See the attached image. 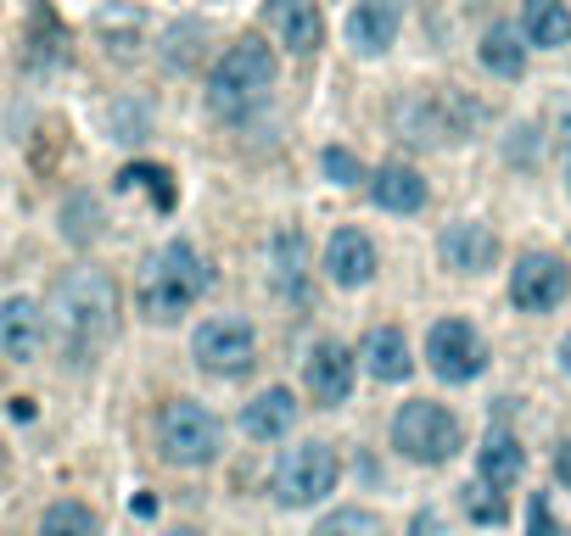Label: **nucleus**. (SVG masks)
<instances>
[{
    "mask_svg": "<svg viewBox=\"0 0 571 536\" xmlns=\"http://www.w3.org/2000/svg\"><path fill=\"white\" fill-rule=\"evenodd\" d=\"M51 330L73 364L96 357L118 330V286L107 268H67L51 291Z\"/></svg>",
    "mask_w": 571,
    "mask_h": 536,
    "instance_id": "nucleus-1",
    "label": "nucleus"
},
{
    "mask_svg": "<svg viewBox=\"0 0 571 536\" xmlns=\"http://www.w3.org/2000/svg\"><path fill=\"white\" fill-rule=\"evenodd\" d=\"M208 286H213L208 257H202L191 240H169V246H157L151 262L140 268L135 308H140V319H151V324H175V319H186V313L202 302Z\"/></svg>",
    "mask_w": 571,
    "mask_h": 536,
    "instance_id": "nucleus-2",
    "label": "nucleus"
},
{
    "mask_svg": "<svg viewBox=\"0 0 571 536\" xmlns=\"http://www.w3.org/2000/svg\"><path fill=\"white\" fill-rule=\"evenodd\" d=\"M275 78H281V62L264 40H235L208 73V112L224 124L258 118L275 96Z\"/></svg>",
    "mask_w": 571,
    "mask_h": 536,
    "instance_id": "nucleus-3",
    "label": "nucleus"
},
{
    "mask_svg": "<svg viewBox=\"0 0 571 536\" xmlns=\"http://www.w3.org/2000/svg\"><path fill=\"white\" fill-rule=\"evenodd\" d=\"M392 447L410 464H426V470H437V464H448L459 447H465V430H459V414H448L443 403H432V397H415V403H403L398 414H392Z\"/></svg>",
    "mask_w": 571,
    "mask_h": 536,
    "instance_id": "nucleus-4",
    "label": "nucleus"
},
{
    "mask_svg": "<svg viewBox=\"0 0 571 536\" xmlns=\"http://www.w3.org/2000/svg\"><path fill=\"white\" fill-rule=\"evenodd\" d=\"M337 475H342V464H337L331 441H297L269 470V497L281 508H314L337 492Z\"/></svg>",
    "mask_w": 571,
    "mask_h": 536,
    "instance_id": "nucleus-5",
    "label": "nucleus"
},
{
    "mask_svg": "<svg viewBox=\"0 0 571 536\" xmlns=\"http://www.w3.org/2000/svg\"><path fill=\"white\" fill-rule=\"evenodd\" d=\"M157 453L169 459V464H180V470L213 464V459L224 453V425H219V414L202 408V403H191V397L162 403V414H157Z\"/></svg>",
    "mask_w": 571,
    "mask_h": 536,
    "instance_id": "nucleus-6",
    "label": "nucleus"
},
{
    "mask_svg": "<svg viewBox=\"0 0 571 536\" xmlns=\"http://www.w3.org/2000/svg\"><path fill=\"white\" fill-rule=\"evenodd\" d=\"M392 118L415 146H448V140H465L482 124V107L465 96V89L448 84V89H421V96L398 101Z\"/></svg>",
    "mask_w": 571,
    "mask_h": 536,
    "instance_id": "nucleus-7",
    "label": "nucleus"
},
{
    "mask_svg": "<svg viewBox=\"0 0 571 536\" xmlns=\"http://www.w3.org/2000/svg\"><path fill=\"white\" fill-rule=\"evenodd\" d=\"M191 357H197V369H208L219 380H241L258 364V335H253V324L241 313H213V319L197 324Z\"/></svg>",
    "mask_w": 571,
    "mask_h": 536,
    "instance_id": "nucleus-8",
    "label": "nucleus"
},
{
    "mask_svg": "<svg viewBox=\"0 0 571 536\" xmlns=\"http://www.w3.org/2000/svg\"><path fill=\"white\" fill-rule=\"evenodd\" d=\"M426 369L448 386H465L487 369V341L470 319H437L426 330Z\"/></svg>",
    "mask_w": 571,
    "mask_h": 536,
    "instance_id": "nucleus-9",
    "label": "nucleus"
},
{
    "mask_svg": "<svg viewBox=\"0 0 571 536\" xmlns=\"http://www.w3.org/2000/svg\"><path fill=\"white\" fill-rule=\"evenodd\" d=\"M269 297H281L286 308H308L314 302V257L303 229H275L269 240Z\"/></svg>",
    "mask_w": 571,
    "mask_h": 536,
    "instance_id": "nucleus-10",
    "label": "nucleus"
},
{
    "mask_svg": "<svg viewBox=\"0 0 571 536\" xmlns=\"http://www.w3.org/2000/svg\"><path fill=\"white\" fill-rule=\"evenodd\" d=\"M353 352L342 341H314L308 357H303V392L314 397V408H342L353 397Z\"/></svg>",
    "mask_w": 571,
    "mask_h": 536,
    "instance_id": "nucleus-11",
    "label": "nucleus"
},
{
    "mask_svg": "<svg viewBox=\"0 0 571 536\" xmlns=\"http://www.w3.org/2000/svg\"><path fill=\"white\" fill-rule=\"evenodd\" d=\"M571 291V275H565V262L554 251H527L516 268H510V302L521 313H549L560 308Z\"/></svg>",
    "mask_w": 571,
    "mask_h": 536,
    "instance_id": "nucleus-12",
    "label": "nucleus"
},
{
    "mask_svg": "<svg viewBox=\"0 0 571 536\" xmlns=\"http://www.w3.org/2000/svg\"><path fill=\"white\" fill-rule=\"evenodd\" d=\"M264 23L292 56H314L325 45V18L314 0H264Z\"/></svg>",
    "mask_w": 571,
    "mask_h": 536,
    "instance_id": "nucleus-13",
    "label": "nucleus"
},
{
    "mask_svg": "<svg viewBox=\"0 0 571 536\" xmlns=\"http://www.w3.org/2000/svg\"><path fill=\"white\" fill-rule=\"evenodd\" d=\"M45 346V313L34 297H7L0 302V357L12 364H34Z\"/></svg>",
    "mask_w": 571,
    "mask_h": 536,
    "instance_id": "nucleus-14",
    "label": "nucleus"
},
{
    "mask_svg": "<svg viewBox=\"0 0 571 536\" xmlns=\"http://www.w3.org/2000/svg\"><path fill=\"white\" fill-rule=\"evenodd\" d=\"M325 275L342 291H359L376 280V240L364 229H337L331 246H325Z\"/></svg>",
    "mask_w": 571,
    "mask_h": 536,
    "instance_id": "nucleus-15",
    "label": "nucleus"
},
{
    "mask_svg": "<svg viewBox=\"0 0 571 536\" xmlns=\"http://www.w3.org/2000/svg\"><path fill=\"white\" fill-rule=\"evenodd\" d=\"M437 251H443V262L454 275H482V268H494V257H499V235L487 224H476V218H459V224L443 229Z\"/></svg>",
    "mask_w": 571,
    "mask_h": 536,
    "instance_id": "nucleus-16",
    "label": "nucleus"
},
{
    "mask_svg": "<svg viewBox=\"0 0 571 536\" xmlns=\"http://www.w3.org/2000/svg\"><path fill=\"white\" fill-rule=\"evenodd\" d=\"M403 29V0H359L348 12V45L359 56H381Z\"/></svg>",
    "mask_w": 571,
    "mask_h": 536,
    "instance_id": "nucleus-17",
    "label": "nucleus"
},
{
    "mask_svg": "<svg viewBox=\"0 0 571 536\" xmlns=\"http://www.w3.org/2000/svg\"><path fill=\"white\" fill-rule=\"evenodd\" d=\"M370 196H376V207L381 213H421L426 207V179H421V168H410V162H381L376 168V179H370Z\"/></svg>",
    "mask_w": 571,
    "mask_h": 536,
    "instance_id": "nucleus-18",
    "label": "nucleus"
},
{
    "mask_svg": "<svg viewBox=\"0 0 571 536\" xmlns=\"http://www.w3.org/2000/svg\"><path fill=\"white\" fill-rule=\"evenodd\" d=\"M364 369L376 375V380H387V386H398V380H410V369H415V352H410V335H403L398 324H376L370 335H364Z\"/></svg>",
    "mask_w": 571,
    "mask_h": 536,
    "instance_id": "nucleus-19",
    "label": "nucleus"
},
{
    "mask_svg": "<svg viewBox=\"0 0 571 536\" xmlns=\"http://www.w3.org/2000/svg\"><path fill=\"white\" fill-rule=\"evenodd\" d=\"M527 475V453H521V441L510 436V430H487L482 436V447H476V481H487V486H516Z\"/></svg>",
    "mask_w": 571,
    "mask_h": 536,
    "instance_id": "nucleus-20",
    "label": "nucleus"
},
{
    "mask_svg": "<svg viewBox=\"0 0 571 536\" xmlns=\"http://www.w3.org/2000/svg\"><path fill=\"white\" fill-rule=\"evenodd\" d=\"M292 425H297V397L286 386H269V392H258L247 408H241V430H247L253 441H281Z\"/></svg>",
    "mask_w": 571,
    "mask_h": 536,
    "instance_id": "nucleus-21",
    "label": "nucleus"
},
{
    "mask_svg": "<svg viewBox=\"0 0 571 536\" xmlns=\"http://www.w3.org/2000/svg\"><path fill=\"white\" fill-rule=\"evenodd\" d=\"M521 40L538 51L571 45V7L565 0H521Z\"/></svg>",
    "mask_w": 571,
    "mask_h": 536,
    "instance_id": "nucleus-22",
    "label": "nucleus"
},
{
    "mask_svg": "<svg viewBox=\"0 0 571 536\" xmlns=\"http://www.w3.org/2000/svg\"><path fill=\"white\" fill-rule=\"evenodd\" d=\"M91 29H96V40H102L113 56H135V51H140V34H146V12L129 7V0H107Z\"/></svg>",
    "mask_w": 571,
    "mask_h": 536,
    "instance_id": "nucleus-23",
    "label": "nucleus"
},
{
    "mask_svg": "<svg viewBox=\"0 0 571 536\" xmlns=\"http://www.w3.org/2000/svg\"><path fill=\"white\" fill-rule=\"evenodd\" d=\"M482 67L494 73V78H521L527 73V40H521V29H510V23H494L482 34Z\"/></svg>",
    "mask_w": 571,
    "mask_h": 536,
    "instance_id": "nucleus-24",
    "label": "nucleus"
},
{
    "mask_svg": "<svg viewBox=\"0 0 571 536\" xmlns=\"http://www.w3.org/2000/svg\"><path fill=\"white\" fill-rule=\"evenodd\" d=\"M208 40H213V29H208V23H197V18L175 23L169 34H162V67H169V73H191V67L202 62Z\"/></svg>",
    "mask_w": 571,
    "mask_h": 536,
    "instance_id": "nucleus-25",
    "label": "nucleus"
},
{
    "mask_svg": "<svg viewBox=\"0 0 571 536\" xmlns=\"http://www.w3.org/2000/svg\"><path fill=\"white\" fill-rule=\"evenodd\" d=\"M29 73L34 78H45V73H56L62 62H67V40H62V23L45 12V18H34V29H29Z\"/></svg>",
    "mask_w": 571,
    "mask_h": 536,
    "instance_id": "nucleus-26",
    "label": "nucleus"
},
{
    "mask_svg": "<svg viewBox=\"0 0 571 536\" xmlns=\"http://www.w3.org/2000/svg\"><path fill=\"white\" fill-rule=\"evenodd\" d=\"M118 191H146L157 213H169V207H175V173L157 168V162H129V168L118 173Z\"/></svg>",
    "mask_w": 571,
    "mask_h": 536,
    "instance_id": "nucleus-27",
    "label": "nucleus"
},
{
    "mask_svg": "<svg viewBox=\"0 0 571 536\" xmlns=\"http://www.w3.org/2000/svg\"><path fill=\"white\" fill-rule=\"evenodd\" d=\"M151 135V101H135V96H118V101H107V140H118V146H140Z\"/></svg>",
    "mask_w": 571,
    "mask_h": 536,
    "instance_id": "nucleus-28",
    "label": "nucleus"
},
{
    "mask_svg": "<svg viewBox=\"0 0 571 536\" xmlns=\"http://www.w3.org/2000/svg\"><path fill=\"white\" fill-rule=\"evenodd\" d=\"M102 202L91 196V191H73L67 202H62V235L73 240V246H85V240H96L102 235Z\"/></svg>",
    "mask_w": 571,
    "mask_h": 536,
    "instance_id": "nucleus-29",
    "label": "nucleus"
},
{
    "mask_svg": "<svg viewBox=\"0 0 571 536\" xmlns=\"http://www.w3.org/2000/svg\"><path fill=\"white\" fill-rule=\"evenodd\" d=\"M40 536H102V519L85 508V503H51L45 519H40Z\"/></svg>",
    "mask_w": 571,
    "mask_h": 536,
    "instance_id": "nucleus-30",
    "label": "nucleus"
},
{
    "mask_svg": "<svg viewBox=\"0 0 571 536\" xmlns=\"http://www.w3.org/2000/svg\"><path fill=\"white\" fill-rule=\"evenodd\" d=\"M459 503H465V514H470L476 525H494V530H499V525L510 519V503L499 497V486H487V481H470V486L459 492Z\"/></svg>",
    "mask_w": 571,
    "mask_h": 536,
    "instance_id": "nucleus-31",
    "label": "nucleus"
},
{
    "mask_svg": "<svg viewBox=\"0 0 571 536\" xmlns=\"http://www.w3.org/2000/svg\"><path fill=\"white\" fill-rule=\"evenodd\" d=\"M314 536H387V525L370 508H337V514H325L314 525Z\"/></svg>",
    "mask_w": 571,
    "mask_h": 536,
    "instance_id": "nucleus-32",
    "label": "nucleus"
},
{
    "mask_svg": "<svg viewBox=\"0 0 571 536\" xmlns=\"http://www.w3.org/2000/svg\"><path fill=\"white\" fill-rule=\"evenodd\" d=\"M319 168H325L331 185H359V179H364V162H359L348 146H325V151H319Z\"/></svg>",
    "mask_w": 571,
    "mask_h": 536,
    "instance_id": "nucleus-33",
    "label": "nucleus"
},
{
    "mask_svg": "<svg viewBox=\"0 0 571 536\" xmlns=\"http://www.w3.org/2000/svg\"><path fill=\"white\" fill-rule=\"evenodd\" d=\"M527 536H565L543 492H532V503H527Z\"/></svg>",
    "mask_w": 571,
    "mask_h": 536,
    "instance_id": "nucleus-34",
    "label": "nucleus"
},
{
    "mask_svg": "<svg viewBox=\"0 0 571 536\" xmlns=\"http://www.w3.org/2000/svg\"><path fill=\"white\" fill-rule=\"evenodd\" d=\"M410 536H448V525H443L437 508H421V514L410 519Z\"/></svg>",
    "mask_w": 571,
    "mask_h": 536,
    "instance_id": "nucleus-35",
    "label": "nucleus"
},
{
    "mask_svg": "<svg viewBox=\"0 0 571 536\" xmlns=\"http://www.w3.org/2000/svg\"><path fill=\"white\" fill-rule=\"evenodd\" d=\"M516 135H521V140H510L505 151H510L516 162H532V140H538V129H516Z\"/></svg>",
    "mask_w": 571,
    "mask_h": 536,
    "instance_id": "nucleus-36",
    "label": "nucleus"
},
{
    "mask_svg": "<svg viewBox=\"0 0 571 536\" xmlns=\"http://www.w3.org/2000/svg\"><path fill=\"white\" fill-rule=\"evenodd\" d=\"M554 475H560V486L571 492V441H560V447H554Z\"/></svg>",
    "mask_w": 571,
    "mask_h": 536,
    "instance_id": "nucleus-37",
    "label": "nucleus"
},
{
    "mask_svg": "<svg viewBox=\"0 0 571 536\" xmlns=\"http://www.w3.org/2000/svg\"><path fill=\"white\" fill-rule=\"evenodd\" d=\"M129 514H135V519H151V514H157V497H146V492H140V497L129 503Z\"/></svg>",
    "mask_w": 571,
    "mask_h": 536,
    "instance_id": "nucleus-38",
    "label": "nucleus"
},
{
    "mask_svg": "<svg viewBox=\"0 0 571 536\" xmlns=\"http://www.w3.org/2000/svg\"><path fill=\"white\" fill-rule=\"evenodd\" d=\"M12 419H18V425H29V419H34V403H29V397H18V403H12Z\"/></svg>",
    "mask_w": 571,
    "mask_h": 536,
    "instance_id": "nucleus-39",
    "label": "nucleus"
},
{
    "mask_svg": "<svg viewBox=\"0 0 571 536\" xmlns=\"http://www.w3.org/2000/svg\"><path fill=\"white\" fill-rule=\"evenodd\" d=\"M560 369H565V375H571V335H565V341H560Z\"/></svg>",
    "mask_w": 571,
    "mask_h": 536,
    "instance_id": "nucleus-40",
    "label": "nucleus"
},
{
    "mask_svg": "<svg viewBox=\"0 0 571 536\" xmlns=\"http://www.w3.org/2000/svg\"><path fill=\"white\" fill-rule=\"evenodd\" d=\"M162 536H202V530H191V525H180V530H162Z\"/></svg>",
    "mask_w": 571,
    "mask_h": 536,
    "instance_id": "nucleus-41",
    "label": "nucleus"
},
{
    "mask_svg": "<svg viewBox=\"0 0 571 536\" xmlns=\"http://www.w3.org/2000/svg\"><path fill=\"white\" fill-rule=\"evenodd\" d=\"M565 191H571V151H565Z\"/></svg>",
    "mask_w": 571,
    "mask_h": 536,
    "instance_id": "nucleus-42",
    "label": "nucleus"
}]
</instances>
